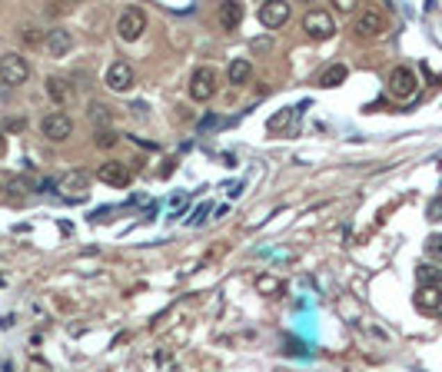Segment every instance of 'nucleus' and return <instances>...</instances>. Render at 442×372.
<instances>
[{
  "mask_svg": "<svg viewBox=\"0 0 442 372\" xmlns=\"http://www.w3.org/2000/svg\"><path fill=\"white\" fill-rule=\"evenodd\" d=\"M93 143H97L100 149L117 147V134H113V130H97V136H93Z\"/></svg>",
  "mask_w": 442,
  "mask_h": 372,
  "instance_id": "nucleus-21",
  "label": "nucleus"
},
{
  "mask_svg": "<svg viewBox=\"0 0 442 372\" xmlns=\"http://www.w3.org/2000/svg\"><path fill=\"white\" fill-rule=\"evenodd\" d=\"M133 80H137V74H133V67H130L126 60H113L107 67V87L113 90V93H130V90H133Z\"/></svg>",
  "mask_w": 442,
  "mask_h": 372,
  "instance_id": "nucleus-8",
  "label": "nucleus"
},
{
  "mask_svg": "<svg viewBox=\"0 0 442 372\" xmlns=\"http://www.w3.org/2000/svg\"><path fill=\"white\" fill-rule=\"evenodd\" d=\"M243 20V3H220V27L223 30H236Z\"/></svg>",
  "mask_w": 442,
  "mask_h": 372,
  "instance_id": "nucleus-14",
  "label": "nucleus"
},
{
  "mask_svg": "<svg viewBox=\"0 0 442 372\" xmlns=\"http://www.w3.org/2000/svg\"><path fill=\"white\" fill-rule=\"evenodd\" d=\"M286 20H290V3H283V0H270L259 7V24L266 30H279Z\"/></svg>",
  "mask_w": 442,
  "mask_h": 372,
  "instance_id": "nucleus-9",
  "label": "nucleus"
},
{
  "mask_svg": "<svg viewBox=\"0 0 442 372\" xmlns=\"http://www.w3.org/2000/svg\"><path fill=\"white\" fill-rule=\"evenodd\" d=\"M336 10H343V14H350V10H352V3H350V0H336Z\"/></svg>",
  "mask_w": 442,
  "mask_h": 372,
  "instance_id": "nucleus-24",
  "label": "nucleus"
},
{
  "mask_svg": "<svg viewBox=\"0 0 442 372\" xmlns=\"http://www.w3.org/2000/svg\"><path fill=\"white\" fill-rule=\"evenodd\" d=\"M227 76H229V83H233V87H246V83H249V76H253V63L243 60V57L229 60Z\"/></svg>",
  "mask_w": 442,
  "mask_h": 372,
  "instance_id": "nucleus-13",
  "label": "nucleus"
},
{
  "mask_svg": "<svg viewBox=\"0 0 442 372\" xmlns=\"http://www.w3.org/2000/svg\"><path fill=\"white\" fill-rule=\"evenodd\" d=\"M416 276H419V286H436V289H442V269L423 263V266L416 269Z\"/></svg>",
  "mask_w": 442,
  "mask_h": 372,
  "instance_id": "nucleus-16",
  "label": "nucleus"
},
{
  "mask_svg": "<svg viewBox=\"0 0 442 372\" xmlns=\"http://www.w3.org/2000/svg\"><path fill=\"white\" fill-rule=\"evenodd\" d=\"M416 306H419L423 313H439L442 309V289H436V286H419Z\"/></svg>",
  "mask_w": 442,
  "mask_h": 372,
  "instance_id": "nucleus-12",
  "label": "nucleus"
},
{
  "mask_svg": "<svg viewBox=\"0 0 442 372\" xmlns=\"http://www.w3.org/2000/svg\"><path fill=\"white\" fill-rule=\"evenodd\" d=\"M40 134H44L50 143H63L67 136L74 134V120L67 117V113H60V110H50V113H44V120H40Z\"/></svg>",
  "mask_w": 442,
  "mask_h": 372,
  "instance_id": "nucleus-6",
  "label": "nucleus"
},
{
  "mask_svg": "<svg viewBox=\"0 0 442 372\" xmlns=\"http://www.w3.org/2000/svg\"><path fill=\"white\" fill-rule=\"evenodd\" d=\"M216 90H220V74H216L213 67H197L193 76H190V100L210 104L216 97Z\"/></svg>",
  "mask_w": 442,
  "mask_h": 372,
  "instance_id": "nucleus-1",
  "label": "nucleus"
},
{
  "mask_svg": "<svg viewBox=\"0 0 442 372\" xmlns=\"http://www.w3.org/2000/svg\"><path fill=\"white\" fill-rule=\"evenodd\" d=\"M303 30L309 40H333L336 33V20L329 10H322V7H316V10H306L303 14Z\"/></svg>",
  "mask_w": 442,
  "mask_h": 372,
  "instance_id": "nucleus-4",
  "label": "nucleus"
},
{
  "mask_svg": "<svg viewBox=\"0 0 442 372\" xmlns=\"http://www.w3.org/2000/svg\"><path fill=\"white\" fill-rule=\"evenodd\" d=\"M20 40H24L27 47H37V44H44V40H47V30L40 33L37 27H24V30H20Z\"/></svg>",
  "mask_w": 442,
  "mask_h": 372,
  "instance_id": "nucleus-20",
  "label": "nucleus"
},
{
  "mask_svg": "<svg viewBox=\"0 0 442 372\" xmlns=\"http://www.w3.org/2000/svg\"><path fill=\"white\" fill-rule=\"evenodd\" d=\"M0 80L7 83V87H20V83H27L31 80V60L24 57V54H3L0 57Z\"/></svg>",
  "mask_w": 442,
  "mask_h": 372,
  "instance_id": "nucleus-3",
  "label": "nucleus"
},
{
  "mask_svg": "<svg viewBox=\"0 0 442 372\" xmlns=\"http://www.w3.org/2000/svg\"><path fill=\"white\" fill-rule=\"evenodd\" d=\"M429 216H432V220H442V200H432V207H429Z\"/></svg>",
  "mask_w": 442,
  "mask_h": 372,
  "instance_id": "nucleus-23",
  "label": "nucleus"
},
{
  "mask_svg": "<svg viewBox=\"0 0 442 372\" xmlns=\"http://www.w3.org/2000/svg\"><path fill=\"white\" fill-rule=\"evenodd\" d=\"M346 76H350V70H346V63H333V67H326V70H322L316 83L329 90V87H339V83H343Z\"/></svg>",
  "mask_w": 442,
  "mask_h": 372,
  "instance_id": "nucleus-15",
  "label": "nucleus"
},
{
  "mask_svg": "<svg viewBox=\"0 0 442 372\" xmlns=\"http://www.w3.org/2000/svg\"><path fill=\"white\" fill-rule=\"evenodd\" d=\"M256 289L263 293V296H276V293L283 289V283H279L276 276H259V280H256Z\"/></svg>",
  "mask_w": 442,
  "mask_h": 372,
  "instance_id": "nucleus-19",
  "label": "nucleus"
},
{
  "mask_svg": "<svg viewBox=\"0 0 442 372\" xmlns=\"http://www.w3.org/2000/svg\"><path fill=\"white\" fill-rule=\"evenodd\" d=\"M47 93H50L57 104H67V97H70V87H67V80H60V76H50V80H47Z\"/></svg>",
  "mask_w": 442,
  "mask_h": 372,
  "instance_id": "nucleus-17",
  "label": "nucleus"
},
{
  "mask_svg": "<svg viewBox=\"0 0 442 372\" xmlns=\"http://www.w3.org/2000/svg\"><path fill=\"white\" fill-rule=\"evenodd\" d=\"M0 193H3V179H0Z\"/></svg>",
  "mask_w": 442,
  "mask_h": 372,
  "instance_id": "nucleus-26",
  "label": "nucleus"
},
{
  "mask_svg": "<svg viewBox=\"0 0 442 372\" xmlns=\"http://www.w3.org/2000/svg\"><path fill=\"white\" fill-rule=\"evenodd\" d=\"M87 183H90V179H87V173H70V177H63V190H67V193L74 196V193H87Z\"/></svg>",
  "mask_w": 442,
  "mask_h": 372,
  "instance_id": "nucleus-18",
  "label": "nucleus"
},
{
  "mask_svg": "<svg viewBox=\"0 0 442 372\" xmlns=\"http://www.w3.org/2000/svg\"><path fill=\"white\" fill-rule=\"evenodd\" d=\"M44 47L50 50V57H67L70 50H74V33L63 27H50L47 30V40Z\"/></svg>",
  "mask_w": 442,
  "mask_h": 372,
  "instance_id": "nucleus-11",
  "label": "nucleus"
},
{
  "mask_svg": "<svg viewBox=\"0 0 442 372\" xmlns=\"http://www.w3.org/2000/svg\"><path fill=\"white\" fill-rule=\"evenodd\" d=\"M3 147H7V143H3V134H0V153H3Z\"/></svg>",
  "mask_w": 442,
  "mask_h": 372,
  "instance_id": "nucleus-25",
  "label": "nucleus"
},
{
  "mask_svg": "<svg viewBox=\"0 0 442 372\" xmlns=\"http://www.w3.org/2000/svg\"><path fill=\"white\" fill-rule=\"evenodd\" d=\"M416 90H419V76L412 67H396L389 74V93L396 100H409V97H416Z\"/></svg>",
  "mask_w": 442,
  "mask_h": 372,
  "instance_id": "nucleus-7",
  "label": "nucleus"
},
{
  "mask_svg": "<svg viewBox=\"0 0 442 372\" xmlns=\"http://www.w3.org/2000/svg\"><path fill=\"white\" fill-rule=\"evenodd\" d=\"M352 30H356V37H359V40H379L382 33L389 30V20H386V14H382V10H376V7H366V10H359V14H356V24H352Z\"/></svg>",
  "mask_w": 442,
  "mask_h": 372,
  "instance_id": "nucleus-2",
  "label": "nucleus"
},
{
  "mask_svg": "<svg viewBox=\"0 0 442 372\" xmlns=\"http://www.w3.org/2000/svg\"><path fill=\"white\" fill-rule=\"evenodd\" d=\"M143 30H147V14L140 10V7H126L117 20V37H120L123 44H133L143 37Z\"/></svg>",
  "mask_w": 442,
  "mask_h": 372,
  "instance_id": "nucleus-5",
  "label": "nucleus"
},
{
  "mask_svg": "<svg viewBox=\"0 0 442 372\" xmlns=\"http://www.w3.org/2000/svg\"><path fill=\"white\" fill-rule=\"evenodd\" d=\"M426 253H429V256H436V259H442V236H429Z\"/></svg>",
  "mask_w": 442,
  "mask_h": 372,
  "instance_id": "nucleus-22",
  "label": "nucleus"
},
{
  "mask_svg": "<svg viewBox=\"0 0 442 372\" xmlns=\"http://www.w3.org/2000/svg\"><path fill=\"white\" fill-rule=\"evenodd\" d=\"M97 179H104L107 186H126L130 183V166L123 160H107L97 166Z\"/></svg>",
  "mask_w": 442,
  "mask_h": 372,
  "instance_id": "nucleus-10",
  "label": "nucleus"
}]
</instances>
